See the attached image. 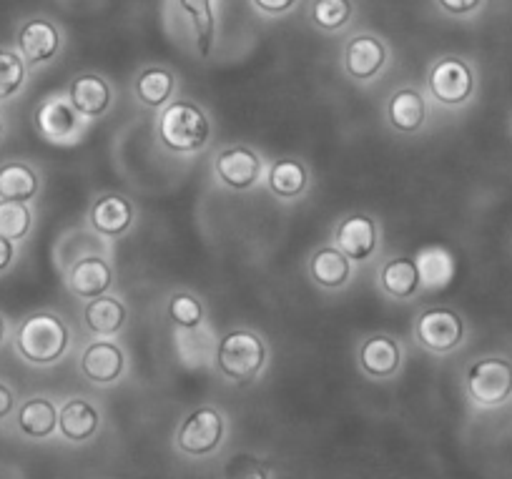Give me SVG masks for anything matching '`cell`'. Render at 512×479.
Returning <instances> with one entry per match:
<instances>
[{"label":"cell","instance_id":"obj_39","mask_svg":"<svg viewBox=\"0 0 512 479\" xmlns=\"http://www.w3.org/2000/svg\"><path fill=\"white\" fill-rule=\"evenodd\" d=\"M3 133H6V123H3V118H0V141H3Z\"/></svg>","mask_w":512,"mask_h":479},{"label":"cell","instance_id":"obj_21","mask_svg":"<svg viewBox=\"0 0 512 479\" xmlns=\"http://www.w3.org/2000/svg\"><path fill=\"white\" fill-rule=\"evenodd\" d=\"M415 264L417 271H420V284L432 291L445 289V286H450V281L455 279V256H452V251H447L445 246L440 244L425 246V249L417 254Z\"/></svg>","mask_w":512,"mask_h":479},{"label":"cell","instance_id":"obj_38","mask_svg":"<svg viewBox=\"0 0 512 479\" xmlns=\"http://www.w3.org/2000/svg\"><path fill=\"white\" fill-rule=\"evenodd\" d=\"M6 337H8V322H6V316L0 314V347H3Z\"/></svg>","mask_w":512,"mask_h":479},{"label":"cell","instance_id":"obj_15","mask_svg":"<svg viewBox=\"0 0 512 479\" xmlns=\"http://www.w3.org/2000/svg\"><path fill=\"white\" fill-rule=\"evenodd\" d=\"M387 63V48L372 36H354L344 53V66L354 81H369L377 76Z\"/></svg>","mask_w":512,"mask_h":479},{"label":"cell","instance_id":"obj_2","mask_svg":"<svg viewBox=\"0 0 512 479\" xmlns=\"http://www.w3.org/2000/svg\"><path fill=\"white\" fill-rule=\"evenodd\" d=\"M209 118L196 103L176 101L159 116V138L169 151L196 153L209 141Z\"/></svg>","mask_w":512,"mask_h":479},{"label":"cell","instance_id":"obj_19","mask_svg":"<svg viewBox=\"0 0 512 479\" xmlns=\"http://www.w3.org/2000/svg\"><path fill=\"white\" fill-rule=\"evenodd\" d=\"M16 427L28 439H48L58 429V409L51 399L31 397L16 409Z\"/></svg>","mask_w":512,"mask_h":479},{"label":"cell","instance_id":"obj_30","mask_svg":"<svg viewBox=\"0 0 512 479\" xmlns=\"http://www.w3.org/2000/svg\"><path fill=\"white\" fill-rule=\"evenodd\" d=\"M33 229V211L26 201L0 199V234L11 241H23Z\"/></svg>","mask_w":512,"mask_h":479},{"label":"cell","instance_id":"obj_31","mask_svg":"<svg viewBox=\"0 0 512 479\" xmlns=\"http://www.w3.org/2000/svg\"><path fill=\"white\" fill-rule=\"evenodd\" d=\"M312 18L324 31H339L352 18V3L349 0H317Z\"/></svg>","mask_w":512,"mask_h":479},{"label":"cell","instance_id":"obj_13","mask_svg":"<svg viewBox=\"0 0 512 479\" xmlns=\"http://www.w3.org/2000/svg\"><path fill=\"white\" fill-rule=\"evenodd\" d=\"M113 284V269L106 259L101 256H86L78 259L68 271V289L78 296V299H96V296L106 294Z\"/></svg>","mask_w":512,"mask_h":479},{"label":"cell","instance_id":"obj_8","mask_svg":"<svg viewBox=\"0 0 512 479\" xmlns=\"http://www.w3.org/2000/svg\"><path fill=\"white\" fill-rule=\"evenodd\" d=\"M262 158L249 146H231L216 156V176L234 191H246L262 179Z\"/></svg>","mask_w":512,"mask_h":479},{"label":"cell","instance_id":"obj_23","mask_svg":"<svg viewBox=\"0 0 512 479\" xmlns=\"http://www.w3.org/2000/svg\"><path fill=\"white\" fill-rule=\"evenodd\" d=\"M83 319H86V327L91 329L98 337H111L118 334L126 324V306L121 304V299L116 296H96L91 299V304L83 311Z\"/></svg>","mask_w":512,"mask_h":479},{"label":"cell","instance_id":"obj_26","mask_svg":"<svg viewBox=\"0 0 512 479\" xmlns=\"http://www.w3.org/2000/svg\"><path fill=\"white\" fill-rule=\"evenodd\" d=\"M174 73L166 71V68H146L139 78H136V98H139L144 106L159 108L164 103L171 101L174 96Z\"/></svg>","mask_w":512,"mask_h":479},{"label":"cell","instance_id":"obj_32","mask_svg":"<svg viewBox=\"0 0 512 479\" xmlns=\"http://www.w3.org/2000/svg\"><path fill=\"white\" fill-rule=\"evenodd\" d=\"M169 316L179 327L194 329L204 319V306H201V301L196 296L181 291V294H174L169 299Z\"/></svg>","mask_w":512,"mask_h":479},{"label":"cell","instance_id":"obj_37","mask_svg":"<svg viewBox=\"0 0 512 479\" xmlns=\"http://www.w3.org/2000/svg\"><path fill=\"white\" fill-rule=\"evenodd\" d=\"M440 6L447 13H455V16H465V13L475 11L480 6V0H440Z\"/></svg>","mask_w":512,"mask_h":479},{"label":"cell","instance_id":"obj_34","mask_svg":"<svg viewBox=\"0 0 512 479\" xmlns=\"http://www.w3.org/2000/svg\"><path fill=\"white\" fill-rule=\"evenodd\" d=\"M13 412H16V394L0 379V422H6Z\"/></svg>","mask_w":512,"mask_h":479},{"label":"cell","instance_id":"obj_28","mask_svg":"<svg viewBox=\"0 0 512 479\" xmlns=\"http://www.w3.org/2000/svg\"><path fill=\"white\" fill-rule=\"evenodd\" d=\"M179 6L194 21L196 48L201 56H209L216 36V18H214V0H179Z\"/></svg>","mask_w":512,"mask_h":479},{"label":"cell","instance_id":"obj_22","mask_svg":"<svg viewBox=\"0 0 512 479\" xmlns=\"http://www.w3.org/2000/svg\"><path fill=\"white\" fill-rule=\"evenodd\" d=\"M41 191V179L36 169L26 161H6L0 164V199L6 201H33Z\"/></svg>","mask_w":512,"mask_h":479},{"label":"cell","instance_id":"obj_4","mask_svg":"<svg viewBox=\"0 0 512 479\" xmlns=\"http://www.w3.org/2000/svg\"><path fill=\"white\" fill-rule=\"evenodd\" d=\"M467 392L482 407H497L512 394V364L507 359H480L467 369Z\"/></svg>","mask_w":512,"mask_h":479},{"label":"cell","instance_id":"obj_9","mask_svg":"<svg viewBox=\"0 0 512 479\" xmlns=\"http://www.w3.org/2000/svg\"><path fill=\"white\" fill-rule=\"evenodd\" d=\"M16 46L28 66H46L61 51V33L46 18H31L18 31Z\"/></svg>","mask_w":512,"mask_h":479},{"label":"cell","instance_id":"obj_11","mask_svg":"<svg viewBox=\"0 0 512 479\" xmlns=\"http://www.w3.org/2000/svg\"><path fill=\"white\" fill-rule=\"evenodd\" d=\"M123 369H126L123 349L116 342H108V339H98V342L88 344L81 357L83 377L93 384H101V387L116 384L121 379Z\"/></svg>","mask_w":512,"mask_h":479},{"label":"cell","instance_id":"obj_18","mask_svg":"<svg viewBox=\"0 0 512 479\" xmlns=\"http://www.w3.org/2000/svg\"><path fill=\"white\" fill-rule=\"evenodd\" d=\"M101 427V414L86 399H68L61 409H58V432L68 442H86Z\"/></svg>","mask_w":512,"mask_h":479},{"label":"cell","instance_id":"obj_25","mask_svg":"<svg viewBox=\"0 0 512 479\" xmlns=\"http://www.w3.org/2000/svg\"><path fill=\"white\" fill-rule=\"evenodd\" d=\"M390 123L402 133H415L420 131L422 123H425L427 108L425 98L415 88H402L395 96L390 98Z\"/></svg>","mask_w":512,"mask_h":479},{"label":"cell","instance_id":"obj_7","mask_svg":"<svg viewBox=\"0 0 512 479\" xmlns=\"http://www.w3.org/2000/svg\"><path fill=\"white\" fill-rule=\"evenodd\" d=\"M430 91L445 106H462L475 91V76L460 58H442L430 71Z\"/></svg>","mask_w":512,"mask_h":479},{"label":"cell","instance_id":"obj_16","mask_svg":"<svg viewBox=\"0 0 512 479\" xmlns=\"http://www.w3.org/2000/svg\"><path fill=\"white\" fill-rule=\"evenodd\" d=\"M134 204L118 194H106L91 206V226L103 236H121L134 224Z\"/></svg>","mask_w":512,"mask_h":479},{"label":"cell","instance_id":"obj_29","mask_svg":"<svg viewBox=\"0 0 512 479\" xmlns=\"http://www.w3.org/2000/svg\"><path fill=\"white\" fill-rule=\"evenodd\" d=\"M28 63L11 48H0V103L11 101L26 86Z\"/></svg>","mask_w":512,"mask_h":479},{"label":"cell","instance_id":"obj_36","mask_svg":"<svg viewBox=\"0 0 512 479\" xmlns=\"http://www.w3.org/2000/svg\"><path fill=\"white\" fill-rule=\"evenodd\" d=\"M297 0H254V6L264 13H272V16H279V13H287L289 8L294 6Z\"/></svg>","mask_w":512,"mask_h":479},{"label":"cell","instance_id":"obj_10","mask_svg":"<svg viewBox=\"0 0 512 479\" xmlns=\"http://www.w3.org/2000/svg\"><path fill=\"white\" fill-rule=\"evenodd\" d=\"M33 123H36V131L41 133V138L51 143H71L81 128L78 111L71 106V101H63L58 96L46 98L36 108Z\"/></svg>","mask_w":512,"mask_h":479},{"label":"cell","instance_id":"obj_17","mask_svg":"<svg viewBox=\"0 0 512 479\" xmlns=\"http://www.w3.org/2000/svg\"><path fill=\"white\" fill-rule=\"evenodd\" d=\"M359 364H362L364 372L374 379H387L392 374H397L402 364V349L400 344L392 337H369L367 342H362L359 347Z\"/></svg>","mask_w":512,"mask_h":479},{"label":"cell","instance_id":"obj_20","mask_svg":"<svg viewBox=\"0 0 512 479\" xmlns=\"http://www.w3.org/2000/svg\"><path fill=\"white\" fill-rule=\"evenodd\" d=\"M309 274L324 289H342L352 279V259L337 246H322L309 259Z\"/></svg>","mask_w":512,"mask_h":479},{"label":"cell","instance_id":"obj_5","mask_svg":"<svg viewBox=\"0 0 512 479\" xmlns=\"http://www.w3.org/2000/svg\"><path fill=\"white\" fill-rule=\"evenodd\" d=\"M221 437H224V417H221V412L211 407H201L181 422L179 432H176V444H179L181 452L191 454V457H204V454H211L219 447Z\"/></svg>","mask_w":512,"mask_h":479},{"label":"cell","instance_id":"obj_12","mask_svg":"<svg viewBox=\"0 0 512 479\" xmlns=\"http://www.w3.org/2000/svg\"><path fill=\"white\" fill-rule=\"evenodd\" d=\"M334 244H337V249H342L352 261L369 259V256L374 254V249H377V224H374V219H369V216L364 214L347 216V219L337 226Z\"/></svg>","mask_w":512,"mask_h":479},{"label":"cell","instance_id":"obj_1","mask_svg":"<svg viewBox=\"0 0 512 479\" xmlns=\"http://www.w3.org/2000/svg\"><path fill=\"white\" fill-rule=\"evenodd\" d=\"M68 344H71V332L61 316L53 311H36L26 316L18 324L16 339H13L18 357L33 367L56 364L68 352Z\"/></svg>","mask_w":512,"mask_h":479},{"label":"cell","instance_id":"obj_3","mask_svg":"<svg viewBox=\"0 0 512 479\" xmlns=\"http://www.w3.org/2000/svg\"><path fill=\"white\" fill-rule=\"evenodd\" d=\"M267 364V347L259 334L249 329L229 332L216 347V367L226 379L236 384H249L259 377Z\"/></svg>","mask_w":512,"mask_h":479},{"label":"cell","instance_id":"obj_33","mask_svg":"<svg viewBox=\"0 0 512 479\" xmlns=\"http://www.w3.org/2000/svg\"><path fill=\"white\" fill-rule=\"evenodd\" d=\"M226 477L236 479H272L274 472L267 467V462L251 457V454H236L226 464Z\"/></svg>","mask_w":512,"mask_h":479},{"label":"cell","instance_id":"obj_27","mask_svg":"<svg viewBox=\"0 0 512 479\" xmlns=\"http://www.w3.org/2000/svg\"><path fill=\"white\" fill-rule=\"evenodd\" d=\"M309 184V174L299 161H277L269 169V189L279 199H297Z\"/></svg>","mask_w":512,"mask_h":479},{"label":"cell","instance_id":"obj_6","mask_svg":"<svg viewBox=\"0 0 512 479\" xmlns=\"http://www.w3.org/2000/svg\"><path fill=\"white\" fill-rule=\"evenodd\" d=\"M417 342L435 354H447L465 337V324L452 309H427L417 316Z\"/></svg>","mask_w":512,"mask_h":479},{"label":"cell","instance_id":"obj_35","mask_svg":"<svg viewBox=\"0 0 512 479\" xmlns=\"http://www.w3.org/2000/svg\"><path fill=\"white\" fill-rule=\"evenodd\" d=\"M13 261H16V241L0 234V274H6L13 266Z\"/></svg>","mask_w":512,"mask_h":479},{"label":"cell","instance_id":"obj_24","mask_svg":"<svg viewBox=\"0 0 512 479\" xmlns=\"http://www.w3.org/2000/svg\"><path fill=\"white\" fill-rule=\"evenodd\" d=\"M379 284L395 299H410L420 289V271H417L415 259H407V256H397L390 259L379 271Z\"/></svg>","mask_w":512,"mask_h":479},{"label":"cell","instance_id":"obj_14","mask_svg":"<svg viewBox=\"0 0 512 479\" xmlns=\"http://www.w3.org/2000/svg\"><path fill=\"white\" fill-rule=\"evenodd\" d=\"M111 86L106 83V78L96 76V73H83V76L73 78L71 86H68V101L76 108L81 116L98 118L108 111L111 106Z\"/></svg>","mask_w":512,"mask_h":479}]
</instances>
